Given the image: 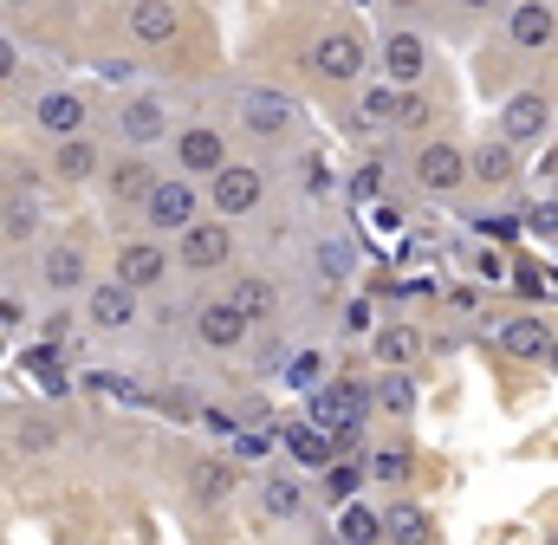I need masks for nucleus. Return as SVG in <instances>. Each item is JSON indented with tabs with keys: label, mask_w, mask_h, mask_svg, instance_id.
I'll return each mask as SVG.
<instances>
[{
	"label": "nucleus",
	"mask_w": 558,
	"mask_h": 545,
	"mask_svg": "<svg viewBox=\"0 0 558 545\" xmlns=\"http://www.w3.org/2000/svg\"><path fill=\"white\" fill-rule=\"evenodd\" d=\"M553 331H546V318H507L500 325V351L507 358H553Z\"/></svg>",
	"instance_id": "nucleus-17"
},
{
	"label": "nucleus",
	"mask_w": 558,
	"mask_h": 545,
	"mask_svg": "<svg viewBox=\"0 0 558 545\" xmlns=\"http://www.w3.org/2000/svg\"><path fill=\"white\" fill-rule=\"evenodd\" d=\"M338 540L344 545H377L384 540V513H371V507H344V513H338Z\"/></svg>",
	"instance_id": "nucleus-27"
},
{
	"label": "nucleus",
	"mask_w": 558,
	"mask_h": 545,
	"mask_svg": "<svg viewBox=\"0 0 558 545\" xmlns=\"http://www.w3.org/2000/svg\"><path fill=\"white\" fill-rule=\"evenodd\" d=\"M357 111H364V124H371V131H377V124H397V111H403V92L384 78L377 92H364V105H357Z\"/></svg>",
	"instance_id": "nucleus-29"
},
{
	"label": "nucleus",
	"mask_w": 558,
	"mask_h": 545,
	"mask_svg": "<svg viewBox=\"0 0 558 545\" xmlns=\"http://www.w3.org/2000/svg\"><path fill=\"white\" fill-rule=\"evenodd\" d=\"M260 189H267V182H260L254 162H228V169L208 182V195H215L221 215H254V208H260Z\"/></svg>",
	"instance_id": "nucleus-8"
},
{
	"label": "nucleus",
	"mask_w": 558,
	"mask_h": 545,
	"mask_svg": "<svg viewBox=\"0 0 558 545\" xmlns=\"http://www.w3.org/2000/svg\"><path fill=\"white\" fill-rule=\"evenodd\" d=\"M448 305H454V312H474V305H481V292H474V286H454V292H448Z\"/></svg>",
	"instance_id": "nucleus-41"
},
{
	"label": "nucleus",
	"mask_w": 558,
	"mask_h": 545,
	"mask_svg": "<svg viewBox=\"0 0 558 545\" xmlns=\"http://www.w3.org/2000/svg\"><path fill=\"white\" fill-rule=\"evenodd\" d=\"M286 448H292V461H305V468H318V474L338 468V448H331L325 428H286Z\"/></svg>",
	"instance_id": "nucleus-21"
},
{
	"label": "nucleus",
	"mask_w": 558,
	"mask_h": 545,
	"mask_svg": "<svg viewBox=\"0 0 558 545\" xmlns=\"http://www.w3.org/2000/svg\"><path fill=\"white\" fill-rule=\"evenodd\" d=\"M234 481H241L234 461H202V468H195V494H202V500H228Z\"/></svg>",
	"instance_id": "nucleus-30"
},
{
	"label": "nucleus",
	"mask_w": 558,
	"mask_h": 545,
	"mask_svg": "<svg viewBox=\"0 0 558 545\" xmlns=\"http://www.w3.org/2000/svg\"><path fill=\"white\" fill-rule=\"evenodd\" d=\"M39 228V208H33V195H7V241H26Z\"/></svg>",
	"instance_id": "nucleus-31"
},
{
	"label": "nucleus",
	"mask_w": 558,
	"mask_h": 545,
	"mask_svg": "<svg viewBox=\"0 0 558 545\" xmlns=\"http://www.w3.org/2000/svg\"><path fill=\"white\" fill-rule=\"evenodd\" d=\"M162 272H169V254H162L156 241H124V247H118V286L149 292V286H162Z\"/></svg>",
	"instance_id": "nucleus-9"
},
{
	"label": "nucleus",
	"mask_w": 558,
	"mask_h": 545,
	"mask_svg": "<svg viewBox=\"0 0 558 545\" xmlns=\"http://www.w3.org/2000/svg\"><path fill=\"white\" fill-rule=\"evenodd\" d=\"M371 474L377 481H410V448H377L371 455Z\"/></svg>",
	"instance_id": "nucleus-34"
},
{
	"label": "nucleus",
	"mask_w": 558,
	"mask_h": 545,
	"mask_svg": "<svg viewBox=\"0 0 558 545\" xmlns=\"http://www.w3.org/2000/svg\"><path fill=\"white\" fill-rule=\"evenodd\" d=\"M318 377H325V358H318V351H299V358L286 364V384H292V390H318Z\"/></svg>",
	"instance_id": "nucleus-33"
},
{
	"label": "nucleus",
	"mask_w": 558,
	"mask_h": 545,
	"mask_svg": "<svg viewBox=\"0 0 558 545\" xmlns=\"http://www.w3.org/2000/svg\"><path fill=\"white\" fill-rule=\"evenodd\" d=\"M228 228L221 221H195L189 234H182V267L189 272H215V267H228Z\"/></svg>",
	"instance_id": "nucleus-10"
},
{
	"label": "nucleus",
	"mask_w": 558,
	"mask_h": 545,
	"mask_svg": "<svg viewBox=\"0 0 558 545\" xmlns=\"http://www.w3.org/2000/svg\"><path fill=\"white\" fill-rule=\"evenodd\" d=\"M397 124H403V131H416V124H428V105H422L416 92H403V111H397Z\"/></svg>",
	"instance_id": "nucleus-37"
},
{
	"label": "nucleus",
	"mask_w": 558,
	"mask_h": 545,
	"mask_svg": "<svg viewBox=\"0 0 558 545\" xmlns=\"http://www.w3.org/2000/svg\"><path fill=\"white\" fill-rule=\"evenodd\" d=\"M468 175H474V156H461L454 143H422L416 149V182L428 195H454Z\"/></svg>",
	"instance_id": "nucleus-2"
},
{
	"label": "nucleus",
	"mask_w": 558,
	"mask_h": 545,
	"mask_svg": "<svg viewBox=\"0 0 558 545\" xmlns=\"http://www.w3.org/2000/svg\"><path fill=\"white\" fill-rule=\"evenodd\" d=\"M195 338H202L208 351H241V344H247V312H241L234 299H208V305L195 312Z\"/></svg>",
	"instance_id": "nucleus-4"
},
{
	"label": "nucleus",
	"mask_w": 558,
	"mask_h": 545,
	"mask_svg": "<svg viewBox=\"0 0 558 545\" xmlns=\"http://www.w3.org/2000/svg\"><path fill=\"white\" fill-rule=\"evenodd\" d=\"M260 507H267L274 520H299V507H305V487H299L292 474H267V481H260Z\"/></svg>",
	"instance_id": "nucleus-25"
},
{
	"label": "nucleus",
	"mask_w": 558,
	"mask_h": 545,
	"mask_svg": "<svg viewBox=\"0 0 558 545\" xmlns=\"http://www.w3.org/2000/svg\"><path fill=\"white\" fill-rule=\"evenodd\" d=\"M143 221H149L156 234H189V228H195V189H189L182 175H175V182H156Z\"/></svg>",
	"instance_id": "nucleus-3"
},
{
	"label": "nucleus",
	"mask_w": 558,
	"mask_h": 545,
	"mask_svg": "<svg viewBox=\"0 0 558 545\" xmlns=\"http://www.w3.org/2000/svg\"><path fill=\"white\" fill-rule=\"evenodd\" d=\"M428 540H435V526H428V513H422V507L403 500V507H390V513H384V545H428Z\"/></svg>",
	"instance_id": "nucleus-22"
},
{
	"label": "nucleus",
	"mask_w": 558,
	"mask_h": 545,
	"mask_svg": "<svg viewBox=\"0 0 558 545\" xmlns=\"http://www.w3.org/2000/svg\"><path fill=\"white\" fill-rule=\"evenodd\" d=\"M318 272H325V279H344V272H351V247H344V241H318Z\"/></svg>",
	"instance_id": "nucleus-36"
},
{
	"label": "nucleus",
	"mask_w": 558,
	"mask_h": 545,
	"mask_svg": "<svg viewBox=\"0 0 558 545\" xmlns=\"http://www.w3.org/2000/svg\"><path fill=\"white\" fill-rule=\"evenodd\" d=\"M371 344H377V364H384V371H410V364L422 358V331H416V325H403V318L377 325V338H371Z\"/></svg>",
	"instance_id": "nucleus-14"
},
{
	"label": "nucleus",
	"mask_w": 558,
	"mask_h": 545,
	"mask_svg": "<svg viewBox=\"0 0 558 545\" xmlns=\"http://www.w3.org/2000/svg\"><path fill=\"white\" fill-rule=\"evenodd\" d=\"M364 409H371V397H364L357 384H325V390L312 397V428H325L331 448H357V435H364Z\"/></svg>",
	"instance_id": "nucleus-1"
},
{
	"label": "nucleus",
	"mask_w": 558,
	"mask_h": 545,
	"mask_svg": "<svg viewBox=\"0 0 558 545\" xmlns=\"http://www.w3.org/2000/svg\"><path fill=\"white\" fill-rule=\"evenodd\" d=\"M131 318H137V292L131 286H118V279L111 286H92V325L98 331H124Z\"/></svg>",
	"instance_id": "nucleus-16"
},
{
	"label": "nucleus",
	"mask_w": 558,
	"mask_h": 545,
	"mask_svg": "<svg viewBox=\"0 0 558 545\" xmlns=\"http://www.w3.org/2000/svg\"><path fill=\"white\" fill-rule=\"evenodd\" d=\"M513 169H520V156H513V143H481L474 149V182H513Z\"/></svg>",
	"instance_id": "nucleus-26"
},
{
	"label": "nucleus",
	"mask_w": 558,
	"mask_h": 545,
	"mask_svg": "<svg viewBox=\"0 0 558 545\" xmlns=\"http://www.w3.org/2000/svg\"><path fill=\"white\" fill-rule=\"evenodd\" d=\"M131 33L149 39V46L175 39V33H182V7H169V0H143V7H131Z\"/></svg>",
	"instance_id": "nucleus-18"
},
{
	"label": "nucleus",
	"mask_w": 558,
	"mask_h": 545,
	"mask_svg": "<svg viewBox=\"0 0 558 545\" xmlns=\"http://www.w3.org/2000/svg\"><path fill=\"white\" fill-rule=\"evenodd\" d=\"M422 65H428V46H422V33H384V72H390V85H416Z\"/></svg>",
	"instance_id": "nucleus-13"
},
{
	"label": "nucleus",
	"mask_w": 558,
	"mask_h": 545,
	"mask_svg": "<svg viewBox=\"0 0 558 545\" xmlns=\"http://www.w3.org/2000/svg\"><path fill=\"white\" fill-rule=\"evenodd\" d=\"M507 33H513V46H533V52H539V46H553L558 39V13L553 7H539V0H526V7L507 13Z\"/></svg>",
	"instance_id": "nucleus-15"
},
{
	"label": "nucleus",
	"mask_w": 558,
	"mask_h": 545,
	"mask_svg": "<svg viewBox=\"0 0 558 545\" xmlns=\"http://www.w3.org/2000/svg\"><path fill=\"white\" fill-rule=\"evenodd\" d=\"M111 195H118V202H143V208H149L156 175H149V162H143V156H124V162L111 169Z\"/></svg>",
	"instance_id": "nucleus-24"
},
{
	"label": "nucleus",
	"mask_w": 558,
	"mask_h": 545,
	"mask_svg": "<svg viewBox=\"0 0 558 545\" xmlns=\"http://www.w3.org/2000/svg\"><path fill=\"white\" fill-rule=\"evenodd\" d=\"M553 124V105H546V92H513L507 98V111H500V143H539Z\"/></svg>",
	"instance_id": "nucleus-5"
},
{
	"label": "nucleus",
	"mask_w": 558,
	"mask_h": 545,
	"mask_svg": "<svg viewBox=\"0 0 558 545\" xmlns=\"http://www.w3.org/2000/svg\"><path fill=\"white\" fill-rule=\"evenodd\" d=\"M228 299H234V305L247 312V325H260V318H274V312H279V292L267 286V279H260V272H241Z\"/></svg>",
	"instance_id": "nucleus-23"
},
{
	"label": "nucleus",
	"mask_w": 558,
	"mask_h": 545,
	"mask_svg": "<svg viewBox=\"0 0 558 545\" xmlns=\"http://www.w3.org/2000/svg\"><path fill=\"white\" fill-rule=\"evenodd\" d=\"M526 228H546V234H553V202H539V208H526Z\"/></svg>",
	"instance_id": "nucleus-42"
},
{
	"label": "nucleus",
	"mask_w": 558,
	"mask_h": 545,
	"mask_svg": "<svg viewBox=\"0 0 558 545\" xmlns=\"http://www.w3.org/2000/svg\"><path fill=\"white\" fill-rule=\"evenodd\" d=\"M46 441H52V428H46L39 415H26V422H20V448H46Z\"/></svg>",
	"instance_id": "nucleus-38"
},
{
	"label": "nucleus",
	"mask_w": 558,
	"mask_h": 545,
	"mask_svg": "<svg viewBox=\"0 0 558 545\" xmlns=\"http://www.w3.org/2000/svg\"><path fill=\"white\" fill-rule=\"evenodd\" d=\"M175 156H182V169H189V175H208V182L228 169V143H221L215 131H202V124L175 136Z\"/></svg>",
	"instance_id": "nucleus-12"
},
{
	"label": "nucleus",
	"mask_w": 558,
	"mask_h": 545,
	"mask_svg": "<svg viewBox=\"0 0 558 545\" xmlns=\"http://www.w3.org/2000/svg\"><path fill=\"white\" fill-rule=\"evenodd\" d=\"M52 175H59V182H85V175H98V143H92V136L59 143V149H52Z\"/></svg>",
	"instance_id": "nucleus-20"
},
{
	"label": "nucleus",
	"mask_w": 558,
	"mask_h": 545,
	"mask_svg": "<svg viewBox=\"0 0 558 545\" xmlns=\"http://www.w3.org/2000/svg\"><path fill=\"white\" fill-rule=\"evenodd\" d=\"M377 403L397 409V415H410V409H416V384H410L403 371H390V377H384V390H377Z\"/></svg>",
	"instance_id": "nucleus-32"
},
{
	"label": "nucleus",
	"mask_w": 558,
	"mask_h": 545,
	"mask_svg": "<svg viewBox=\"0 0 558 545\" xmlns=\"http://www.w3.org/2000/svg\"><path fill=\"white\" fill-rule=\"evenodd\" d=\"M318 545H344V540H318Z\"/></svg>",
	"instance_id": "nucleus-45"
},
{
	"label": "nucleus",
	"mask_w": 558,
	"mask_h": 545,
	"mask_svg": "<svg viewBox=\"0 0 558 545\" xmlns=\"http://www.w3.org/2000/svg\"><path fill=\"white\" fill-rule=\"evenodd\" d=\"M312 72L351 85V78L364 72V39H357V33H318V46H312Z\"/></svg>",
	"instance_id": "nucleus-7"
},
{
	"label": "nucleus",
	"mask_w": 558,
	"mask_h": 545,
	"mask_svg": "<svg viewBox=\"0 0 558 545\" xmlns=\"http://www.w3.org/2000/svg\"><path fill=\"white\" fill-rule=\"evenodd\" d=\"M377 182H384V175H377V162H364V169H357V182H351V189H357V195H377Z\"/></svg>",
	"instance_id": "nucleus-40"
},
{
	"label": "nucleus",
	"mask_w": 558,
	"mask_h": 545,
	"mask_svg": "<svg viewBox=\"0 0 558 545\" xmlns=\"http://www.w3.org/2000/svg\"><path fill=\"white\" fill-rule=\"evenodd\" d=\"M234 111H241V124L254 136H279L286 124H292V98L286 92H260V85H247V92H234Z\"/></svg>",
	"instance_id": "nucleus-6"
},
{
	"label": "nucleus",
	"mask_w": 558,
	"mask_h": 545,
	"mask_svg": "<svg viewBox=\"0 0 558 545\" xmlns=\"http://www.w3.org/2000/svg\"><path fill=\"white\" fill-rule=\"evenodd\" d=\"M371 221H377L384 234H397V228H403V208H397V202H377V208H371Z\"/></svg>",
	"instance_id": "nucleus-39"
},
{
	"label": "nucleus",
	"mask_w": 558,
	"mask_h": 545,
	"mask_svg": "<svg viewBox=\"0 0 558 545\" xmlns=\"http://www.w3.org/2000/svg\"><path fill=\"white\" fill-rule=\"evenodd\" d=\"M33 118H39V131H52L59 143H72V136H85V118H92V105H85L78 92H46Z\"/></svg>",
	"instance_id": "nucleus-11"
},
{
	"label": "nucleus",
	"mask_w": 558,
	"mask_h": 545,
	"mask_svg": "<svg viewBox=\"0 0 558 545\" xmlns=\"http://www.w3.org/2000/svg\"><path fill=\"white\" fill-rule=\"evenodd\" d=\"M357 481H364V468H357V461H338V468L325 474V494H331V500H351Z\"/></svg>",
	"instance_id": "nucleus-35"
},
{
	"label": "nucleus",
	"mask_w": 558,
	"mask_h": 545,
	"mask_svg": "<svg viewBox=\"0 0 558 545\" xmlns=\"http://www.w3.org/2000/svg\"><path fill=\"white\" fill-rule=\"evenodd\" d=\"M118 131H124V143H156V136L169 131V111H162V105H156V98H137V105H124V111H118Z\"/></svg>",
	"instance_id": "nucleus-19"
},
{
	"label": "nucleus",
	"mask_w": 558,
	"mask_h": 545,
	"mask_svg": "<svg viewBox=\"0 0 558 545\" xmlns=\"http://www.w3.org/2000/svg\"><path fill=\"white\" fill-rule=\"evenodd\" d=\"M46 286H52V292L85 286V254H78V247H52V254H46Z\"/></svg>",
	"instance_id": "nucleus-28"
},
{
	"label": "nucleus",
	"mask_w": 558,
	"mask_h": 545,
	"mask_svg": "<svg viewBox=\"0 0 558 545\" xmlns=\"http://www.w3.org/2000/svg\"><path fill=\"white\" fill-rule=\"evenodd\" d=\"M344 325H351V331H371V305H364V299H357V305H351V312H344Z\"/></svg>",
	"instance_id": "nucleus-43"
},
{
	"label": "nucleus",
	"mask_w": 558,
	"mask_h": 545,
	"mask_svg": "<svg viewBox=\"0 0 558 545\" xmlns=\"http://www.w3.org/2000/svg\"><path fill=\"white\" fill-rule=\"evenodd\" d=\"M546 364H553V371H558V344H553V358H546Z\"/></svg>",
	"instance_id": "nucleus-44"
}]
</instances>
